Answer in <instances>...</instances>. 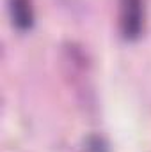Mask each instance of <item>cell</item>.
I'll return each mask as SVG.
<instances>
[{"mask_svg":"<svg viewBox=\"0 0 151 152\" xmlns=\"http://www.w3.org/2000/svg\"><path fill=\"white\" fill-rule=\"evenodd\" d=\"M144 0H119V30L126 41H135L144 32Z\"/></svg>","mask_w":151,"mask_h":152,"instance_id":"6da1fadb","label":"cell"},{"mask_svg":"<svg viewBox=\"0 0 151 152\" xmlns=\"http://www.w3.org/2000/svg\"><path fill=\"white\" fill-rule=\"evenodd\" d=\"M9 16L13 21V27L20 32H27L34 27L36 21V11L32 0H9Z\"/></svg>","mask_w":151,"mask_h":152,"instance_id":"7a4b0ae2","label":"cell"}]
</instances>
